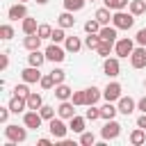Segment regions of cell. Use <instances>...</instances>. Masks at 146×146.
Instances as JSON below:
<instances>
[{
	"instance_id": "d4e9b609",
	"label": "cell",
	"mask_w": 146,
	"mask_h": 146,
	"mask_svg": "<svg viewBox=\"0 0 146 146\" xmlns=\"http://www.w3.org/2000/svg\"><path fill=\"white\" fill-rule=\"evenodd\" d=\"M64 48H66V52H80V48H82V41H80V36H66V41H64Z\"/></svg>"
},
{
	"instance_id": "7bdbcfd3",
	"label": "cell",
	"mask_w": 146,
	"mask_h": 146,
	"mask_svg": "<svg viewBox=\"0 0 146 146\" xmlns=\"http://www.w3.org/2000/svg\"><path fill=\"white\" fill-rule=\"evenodd\" d=\"M14 94H16V96H23V98H27L32 91H30L27 82H23V84H16V87H14Z\"/></svg>"
},
{
	"instance_id": "ab89813d",
	"label": "cell",
	"mask_w": 146,
	"mask_h": 146,
	"mask_svg": "<svg viewBox=\"0 0 146 146\" xmlns=\"http://www.w3.org/2000/svg\"><path fill=\"white\" fill-rule=\"evenodd\" d=\"M50 75H52L55 84H62V82L66 80V71H64V68H52V71H50Z\"/></svg>"
},
{
	"instance_id": "11a10c76",
	"label": "cell",
	"mask_w": 146,
	"mask_h": 146,
	"mask_svg": "<svg viewBox=\"0 0 146 146\" xmlns=\"http://www.w3.org/2000/svg\"><path fill=\"white\" fill-rule=\"evenodd\" d=\"M87 2H94V0H87Z\"/></svg>"
},
{
	"instance_id": "52a82bcc",
	"label": "cell",
	"mask_w": 146,
	"mask_h": 146,
	"mask_svg": "<svg viewBox=\"0 0 146 146\" xmlns=\"http://www.w3.org/2000/svg\"><path fill=\"white\" fill-rule=\"evenodd\" d=\"M43 52H46V59H48V62H57V64H59V62L66 59V48H62L59 43H50Z\"/></svg>"
},
{
	"instance_id": "4fadbf2b",
	"label": "cell",
	"mask_w": 146,
	"mask_h": 146,
	"mask_svg": "<svg viewBox=\"0 0 146 146\" xmlns=\"http://www.w3.org/2000/svg\"><path fill=\"white\" fill-rule=\"evenodd\" d=\"M116 107H119V112H121V114H125V116H130V114L135 112V107H137V103H135V98H130V96H121V98L116 100Z\"/></svg>"
},
{
	"instance_id": "836d02e7",
	"label": "cell",
	"mask_w": 146,
	"mask_h": 146,
	"mask_svg": "<svg viewBox=\"0 0 146 146\" xmlns=\"http://www.w3.org/2000/svg\"><path fill=\"white\" fill-rule=\"evenodd\" d=\"M80 144H82V146H94V144H96V135L89 132V130L80 132Z\"/></svg>"
},
{
	"instance_id": "f6af8a7d",
	"label": "cell",
	"mask_w": 146,
	"mask_h": 146,
	"mask_svg": "<svg viewBox=\"0 0 146 146\" xmlns=\"http://www.w3.org/2000/svg\"><path fill=\"white\" fill-rule=\"evenodd\" d=\"M135 41H137V46H146V27H141V30L135 34Z\"/></svg>"
},
{
	"instance_id": "f35d334b",
	"label": "cell",
	"mask_w": 146,
	"mask_h": 146,
	"mask_svg": "<svg viewBox=\"0 0 146 146\" xmlns=\"http://www.w3.org/2000/svg\"><path fill=\"white\" fill-rule=\"evenodd\" d=\"M36 34H39L41 39H50V36H52V27H50L48 23H41L39 30H36Z\"/></svg>"
},
{
	"instance_id": "816d5d0a",
	"label": "cell",
	"mask_w": 146,
	"mask_h": 146,
	"mask_svg": "<svg viewBox=\"0 0 146 146\" xmlns=\"http://www.w3.org/2000/svg\"><path fill=\"white\" fill-rule=\"evenodd\" d=\"M34 2H36V5H46L48 0H34Z\"/></svg>"
},
{
	"instance_id": "f1b7e54d",
	"label": "cell",
	"mask_w": 146,
	"mask_h": 146,
	"mask_svg": "<svg viewBox=\"0 0 146 146\" xmlns=\"http://www.w3.org/2000/svg\"><path fill=\"white\" fill-rule=\"evenodd\" d=\"M41 105H43V98H41V94L32 91V94L27 96V110H41Z\"/></svg>"
},
{
	"instance_id": "8d00e7d4",
	"label": "cell",
	"mask_w": 146,
	"mask_h": 146,
	"mask_svg": "<svg viewBox=\"0 0 146 146\" xmlns=\"http://www.w3.org/2000/svg\"><path fill=\"white\" fill-rule=\"evenodd\" d=\"M0 39H2V41H9V39H14V27H11L9 23H5V25L0 27Z\"/></svg>"
},
{
	"instance_id": "f5cc1de1",
	"label": "cell",
	"mask_w": 146,
	"mask_h": 146,
	"mask_svg": "<svg viewBox=\"0 0 146 146\" xmlns=\"http://www.w3.org/2000/svg\"><path fill=\"white\" fill-rule=\"evenodd\" d=\"M144 89H146V80H144Z\"/></svg>"
},
{
	"instance_id": "7402d4cb",
	"label": "cell",
	"mask_w": 146,
	"mask_h": 146,
	"mask_svg": "<svg viewBox=\"0 0 146 146\" xmlns=\"http://www.w3.org/2000/svg\"><path fill=\"white\" fill-rule=\"evenodd\" d=\"M55 96H57V100H71V96H73V89L68 87V84H55Z\"/></svg>"
},
{
	"instance_id": "f907efd6",
	"label": "cell",
	"mask_w": 146,
	"mask_h": 146,
	"mask_svg": "<svg viewBox=\"0 0 146 146\" xmlns=\"http://www.w3.org/2000/svg\"><path fill=\"white\" fill-rule=\"evenodd\" d=\"M137 110H141V112H146V96H144V98H141V100L137 103Z\"/></svg>"
},
{
	"instance_id": "44dd1931",
	"label": "cell",
	"mask_w": 146,
	"mask_h": 146,
	"mask_svg": "<svg viewBox=\"0 0 146 146\" xmlns=\"http://www.w3.org/2000/svg\"><path fill=\"white\" fill-rule=\"evenodd\" d=\"M41 36L39 34H25V39H23V46H25V50H39L41 48Z\"/></svg>"
},
{
	"instance_id": "cb8c5ba5",
	"label": "cell",
	"mask_w": 146,
	"mask_h": 146,
	"mask_svg": "<svg viewBox=\"0 0 146 146\" xmlns=\"http://www.w3.org/2000/svg\"><path fill=\"white\" fill-rule=\"evenodd\" d=\"M128 139H130V144H132V146H141V144L146 141V130L137 125V128L130 132V137H128Z\"/></svg>"
},
{
	"instance_id": "db71d44e",
	"label": "cell",
	"mask_w": 146,
	"mask_h": 146,
	"mask_svg": "<svg viewBox=\"0 0 146 146\" xmlns=\"http://www.w3.org/2000/svg\"><path fill=\"white\" fill-rule=\"evenodd\" d=\"M18 2H27V0H18Z\"/></svg>"
},
{
	"instance_id": "30bf717a",
	"label": "cell",
	"mask_w": 146,
	"mask_h": 146,
	"mask_svg": "<svg viewBox=\"0 0 146 146\" xmlns=\"http://www.w3.org/2000/svg\"><path fill=\"white\" fill-rule=\"evenodd\" d=\"M21 78H23V82H27V84H34V82H39L43 75H41V71H39V66H25L23 71H21Z\"/></svg>"
},
{
	"instance_id": "8992f818",
	"label": "cell",
	"mask_w": 146,
	"mask_h": 146,
	"mask_svg": "<svg viewBox=\"0 0 146 146\" xmlns=\"http://www.w3.org/2000/svg\"><path fill=\"white\" fill-rule=\"evenodd\" d=\"M41 123H43V116H41L39 110H27L23 114V125H27L30 130H39Z\"/></svg>"
},
{
	"instance_id": "1f68e13d",
	"label": "cell",
	"mask_w": 146,
	"mask_h": 146,
	"mask_svg": "<svg viewBox=\"0 0 146 146\" xmlns=\"http://www.w3.org/2000/svg\"><path fill=\"white\" fill-rule=\"evenodd\" d=\"M100 27H103V25H100L96 18H89V21L84 23V32H87V34H98V32H100Z\"/></svg>"
},
{
	"instance_id": "484cf974",
	"label": "cell",
	"mask_w": 146,
	"mask_h": 146,
	"mask_svg": "<svg viewBox=\"0 0 146 146\" xmlns=\"http://www.w3.org/2000/svg\"><path fill=\"white\" fill-rule=\"evenodd\" d=\"M43 62H46V52H41V50H30V55H27V64H30V66H39V68H41Z\"/></svg>"
},
{
	"instance_id": "74e56055",
	"label": "cell",
	"mask_w": 146,
	"mask_h": 146,
	"mask_svg": "<svg viewBox=\"0 0 146 146\" xmlns=\"http://www.w3.org/2000/svg\"><path fill=\"white\" fill-rule=\"evenodd\" d=\"M50 41H52V43H64V41H66V32H64V27H57V30H52V36H50Z\"/></svg>"
},
{
	"instance_id": "7c38bea8",
	"label": "cell",
	"mask_w": 146,
	"mask_h": 146,
	"mask_svg": "<svg viewBox=\"0 0 146 146\" xmlns=\"http://www.w3.org/2000/svg\"><path fill=\"white\" fill-rule=\"evenodd\" d=\"M25 16H27L25 2H16V5H11V7L7 9V18H9V21H23Z\"/></svg>"
},
{
	"instance_id": "bcb514c9",
	"label": "cell",
	"mask_w": 146,
	"mask_h": 146,
	"mask_svg": "<svg viewBox=\"0 0 146 146\" xmlns=\"http://www.w3.org/2000/svg\"><path fill=\"white\" fill-rule=\"evenodd\" d=\"M7 66H9V55L2 52L0 55V71H7Z\"/></svg>"
},
{
	"instance_id": "4dcf8cb0",
	"label": "cell",
	"mask_w": 146,
	"mask_h": 146,
	"mask_svg": "<svg viewBox=\"0 0 146 146\" xmlns=\"http://www.w3.org/2000/svg\"><path fill=\"white\" fill-rule=\"evenodd\" d=\"M87 5V0H64V9L66 11H80Z\"/></svg>"
},
{
	"instance_id": "5b68a950",
	"label": "cell",
	"mask_w": 146,
	"mask_h": 146,
	"mask_svg": "<svg viewBox=\"0 0 146 146\" xmlns=\"http://www.w3.org/2000/svg\"><path fill=\"white\" fill-rule=\"evenodd\" d=\"M119 135H121V123H119V121H114V119L105 121V125L100 128V137H103L105 141H110V139H116Z\"/></svg>"
},
{
	"instance_id": "3957f363",
	"label": "cell",
	"mask_w": 146,
	"mask_h": 146,
	"mask_svg": "<svg viewBox=\"0 0 146 146\" xmlns=\"http://www.w3.org/2000/svg\"><path fill=\"white\" fill-rule=\"evenodd\" d=\"M135 43H137V41H132L130 36H121V39H116V43H114V52H116V57H130L132 50H135Z\"/></svg>"
},
{
	"instance_id": "c3c4849f",
	"label": "cell",
	"mask_w": 146,
	"mask_h": 146,
	"mask_svg": "<svg viewBox=\"0 0 146 146\" xmlns=\"http://www.w3.org/2000/svg\"><path fill=\"white\" fill-rule=\"evenodd\" d=\"M137 125H139V128H144V130H146V112H141V116H139V119H137Z\"/></svg>"
},
{
	"instance_id": "83f0119b",
	"label": "cell",
	"mask_w": 146,
	"mask_h": 146,
	"mask_svg": "<svg viewBox=\"0 0 146 146\" xmlns=\"http://www.w3.org/2000/svg\"><path fill=\"white\" fill-rule=\"evenodd\" d=\"M128 11H130V14H135V16H141V14H146V0H130V5H128Z\"/></svg>"
},
{
	"instance_id": "d6a6232c",
	"label": "cell",
	"mask_w": 146,
	"mask_h": 146,
	"mask_svg": "<svg viewBox=\"0 0 146 146\" xmlns=\"http://www.w3.org/2000/svg\"><path fill=\"white\" fill-rule=\"evenodd\" d=\"M84 46H87L89 50H96V48L100 46V36H98V34H87V36H84Z\"/></svg>"
},
{
	"instance_id": "ffe728a7",
	"label": "cell",
	"mask_w": 146,
	"mask_h": 146,
	"mask_svg": "<svg viewBox=\"0 0 146 146\" xmlns=\"http://www.w3.org/2000/svg\"><path fill=\"white\" fill-rule=\"evenodd\" d=\"M57 25L59 27H64V30H68V27H73L75 25V18H73V11H62L59 16H57Z\"/></svg>"
},
{
	"instance_id": "60d3db41",
	"label": "cell",
	"mask_w": 146,
	"mask_h": 146,
	"mask_svg": "<svg viewBox=\"0 0 146 146\" xmlns=\"http://www.w3.org/2000/svg\"><path fill=\"white\" fill-rule=\"evenodd\" d=\"M41 116H43V121H50V119H55V107L52 105H41Z\"/></svg>"
},
{
	"instance_id": "e575fe53",
	"label": "cell",
	"mask_w": 146,
	"mask_h": 146,
	"mask_svg": "<svg viewBox=\"0 0 146 146\" xmlns=\"http://www.w3.org/2000/svg\"><path fill=\"white\" fill-rule=\"evenodd\" d=\"M112 48H114V43H107V41H100V46L96 48V52L105 59V57H110V52H112Z\"/></svg>"
},
{
	"instance_id": "8fae6325",
	"label": "cell",
	"mask_w": 146,
	"mask_h": 146,
	"mask_svg": "<svg viewBox=\"0 0 146 146\" xmlns=\"http://www.w3.org/2000/svg\"><path fill=\"white\" fill-rule=\"evenodd\" d=\"M130 66H132V68H144V66H146V46H139V48L132 50V55H130Z\"/></svg>"
},
{
	"instance_id": "603a6c76",
	"label": "cell",
	"mask_w": 146,
	"mask_h": 146,
	"mask_svg": "<svg viewBox=\"0 0 146 146\" xmlns=\"http://www.w3.org/2000/svg\"><path fill=\"white\" fill-rule=\"evenodd\" d=\"M84 96H87V107H89V105H96L103 98V91L98 87H89V89H84Z\"/></svg>"
},
{
	"instance_id": "277c9868",
	"label": "cell",
	"mask_w": 146,
	"mask_h": 146,
	"mask_svg": "<svg viewBox=\"0 0 146 146\" xmlns=\"http://www.w3.org/2000/svg\"><path fill=\"white\" fill-rule=\"evenodd\" d=\"M48 130H50V135H52L55 139H64V137H66V132H68L71 128L64 123V119H62V116H57V119H50V121H48Z\"/></svg>"
},
{
	"instance_id": "9a60e30c",
	"label": "cell",
	"mask_w": 146,
	"mask_h": 146,
	"mask_svg": "<svg viewBox=\"0 0 146 146\" xmlns=\"http://www.w3.org/2000/svg\"><path fill=\"white\" fill-rule=\"evenodd\" d=\"M116 27L114 25H103L100 27V32H98V36H100V41H107V43H116Z\"/></svg>"
},
{
	"instance_id": "7a4b0ae2",
	"label": "cell",
	"mask_w": 146,
	"mask_h": 146,
	"mask_svg": "<svg viewBox=\"0 0 146 146\" xmlns=\"http://www.w3.org/2000/svg\"><path fill=\"white\" fill-rule=\"evenodd\" d=\"M5 137L16 141V144H23L27 139V125H14V123H5Z\"/></svg>"
},
{
	"instance_id": "e0dca14e",
	"label": "cell",
	"mask_w": 146,
	"mask_h": 146,
	"mask_svg": "<svg viewBox=\"0 0 146 146\" xmlns=\"http://www.w3.org/2000/svg\"><path fill=\"white\" fill-rule=\"evenodd\" d=\"M21 30H23V34H36V30H39V23H36V18H32V16H25V18L21 21Z\"/></svg>"
},
{
	"instance_id": "7dc6e473",
	"label": "cell",
	"mask_w": 146,
	"mask_h": 146,
	"mask_svg": "<svg viewBox=\"0 0 146 146\" xmlns=\"http://www.w3.org/2000/svg\"><path fill=\"white\" fill-rule=\"evenodd\" d=\"M9 112H11V110H9V105H7V107H0V123H7Z\"/></svg>"
},
{
	"instance_id": "b9f144b4",
	"label": "cell",
	"mask_w": 146,
	"mask_h": 146,
	"mask_svg": "<svg viewBox=\"0 0 146 146\" xmlns=\"http://www.w3.org/2000/svg\"><path fill=\"white\" fill-rule=\"evenodd\" d=\"M84 116H87V121H96V119H100V107L89 105V110L84 112Z\"/></svg>"
},
{
	"instance_id": "d590c367",
	"label": "cell",
	"mask_w": 146,
	"mask_h": 146,
	"mask_svg": "<svg viewBox=\"0 0 146 146\" xmlns=\"http://www.w3.org/2000/svg\"><path fill=\"white\" fill-rule=\"evenodd\" d=\"M71 100H73V105H75V107H82V105H87V96H84V89H82V91H73Z\"/></svg>"
},
{
	"instance_id": "4316f807",
	"label": "cell",
	"mask_w": 146,
	"mask_h": 146,
	"mask_svg": "<svg viewBox=\"0 0 146 146\" xmlns=\"http://www.w3.org/2000/svg\"><path fill=\"white\" fill-rule=\"evenodd\" d=\"M116 112H119V107L114 105V103H105L103 107H100V119H105V121H110V119H114L116 116Z\"/></svg>"
},
{
	"instance_id": "f546056e",
	"label": "cell",
	"mask_w": 146,
	"mask_h": 146,
	"mask_svg": "<svg viewBox=\"0 0 146 146\" xmlns=\"http://www.w3.org/2000/svg\"><path fill=\"white\" fill-rule=\"evenodd\" d=\"M105 2V7H110L112 11H121V9H125L128 5H130V0H103Z\"/></svg>"
},
{
	"instance_id": "d6986e66",
	"label": "cell",
	"mask_w": 146,
	"mask_h": 146,
	"mask_svg": "<svg viewBox=\"0 0 146 146\" xmlns=\"http://www.w3.org/2000/svg\"><path fill=\"white\" fill-rule=\"evenodd\" d=\"M110 11H112L110 7H100V9H96L94 18H96L100 25H110V23H112V16H114V14H110Z\"/></svg>"
},
{
	"instance_id": "2e32d148",
	"label": "cell",
	"mask_w": 146,
	"mask_h": 146,
	"mask_svg": "<svg viewBox=\"0 0 146 146\" xmlns=\"http://www.w3.org/2000/svg\"><path fill=\"white\" fill-rule=\"evenodd\" d=\"M9 110L14 112V114H21V112H25L27 110V98H23V96H11V100H9Z\"/></svg>"
},
{
	"instance_id": "5bb4252c",
	"label": "cell",
	"mask_w": 146,
	"mask_h": 146,
	"mask_svg": "<svg viewBox=\"0 0 146 146\" xmlns=\"http://www.w3.org/2000/svg\"><path fill=\"white\" fill-rule=\"evenodd\" d=\"M57 116H62L64 121L73 119V116H75V105H73V100H59V107H57Z\"/></svg>"
},
{
	"instance_id": "9c48e42d",
	"label": "cell",
	"mask_w": 146,
	"mask_h": 146,
	"mask_svg": "<svg viewBox=\"0 0 146 146\" xmlns=\"http://www.w3.org/2000/svg\"><path fill=\"white\" fill-rule=\"evenodd\" d=\"M121 91H123V89H121V84H119V82H107V87L103 89V98H105V100H110V103H116V100L123 96Z\"/></svg>"
},
{
	"instance_id": "ac0fdd59",
	"label": "cell",
	"mask_w": 146,
	"mask_h": 146,
	"mask_svg": "<svg viewBox=\"0 0 146 146\" xmlns=\"http://www.w3.org/2000/svg\"><path fill=\"white\" fill-rule=\"evenodd\" d=\"M68 128H71V132H84V128H87V116H73V119H68Z\"/></svg>"
},
{
	"instance_id": "ba28073f",
	"label": "cell",
	"mask_w": 146,
	"mask_h": 146,
	"mask_svg": "<svg viewBox=\"0 0 146 146\" xmlns=\"http://www.w3.org/2000/svg\"><path fill=\"white\" fill-rule=\"evenodd\" d=\"M119 59H121V57H105V62H103V73H105L107 78H116V75L121 73Z\"/></svg>"
},
{
	"instance_id": "681fc988",
	"label": "cell",
	"mask_w": 146,
	"mask_h": 146,
	"mask_svg": "<svg viewBox=\"0 0 146 146\" xmlns=\"http://www.w3.org/2000/svg\"><path fill=\"white\" fill-rule=\"evenodd\" d=\"M36 144H39V146H50V144H52V141H50V139H48V137H41V139H39V141H36Z\"/></svg>"
},
{
	"instance_id": "6da1fadb",
	"label": "cell",
	"mask_w": 146,
	"mask_h": 146,
	"mask_svg": "<svg viewBox=\"0 0 146 146\" xmlns=\"http://www.w3.org/2000/svg\"><path fill=\"white\" fill-rule=\"evenodd\" d=\"M135 18H137L135 14L121 9V11H114V16H112V25H114L116 30H130V27L135 25Z\"/></svg>"
},
{
	"instance_id": "ee69618b",
	"label": "cell",
	"mask_w": 146,
	"mask_h": 146,
	"mask_svg": "<svg viewBox=\"0 0 146 146\" xmlns=\"http://www.w3.org/2000/svg\"><path fill=\"white\" fill-rule=\"evenodd\" d=\"M39 84H41V89H46V91H48V89H52V87H55V80H52V75L48 73V75H43V78L39 80Z\"/></svg>"
}]
</instances>
